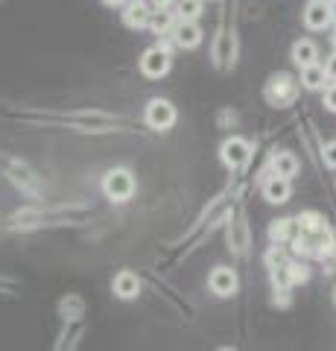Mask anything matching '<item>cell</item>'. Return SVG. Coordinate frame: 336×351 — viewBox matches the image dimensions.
<instances>
[{
	"mask_svg": "<svg viewBox=\"0 0 336 351\" xmlns=\"http://www.w3.org/2000/svg\"><path fill=\"white\" fill-rule=\"evenodd\" d=\"M170 64H172V44L167 38H161L155 47L144 50V56H140V73L146 80H161V76L170 73Z\"/></svg>",
	"mask_w": 336,
	"mask_h": 351,
	"instance_id": "cell-1",
	"label": "cell"
},
{
	"mask_svg": "<svg viewBox=\"0 0 336 351\" xmlns=\"http://www.w3.org/2000/svg\"><path fill=\"white\" fill-rule=\"evenodd\" d=\"M263 94H266L269 106L287 108V106L296 103V97H298V80L292 73H275V76H269Z\"/></svg>",
	"mask_w": 336,
	"mask_h": 351,
	"instance_id": "cell-2",
	"label": "cell"
},
{
	"mask_svg": "<svg viewBox=\"0 0 336 351\" xmlns=\"http://www.w3.org/2000/svg\"><path fill=\"white\" fill-rule=\"evenodd\" d=\"M135 191H138V182H135L132 170L114 167V170L105 173V179H103V193H105L112 202H129V199L135 196Z\"/></svg>",
	"mask_w": 336,
	"mask_h": 351,
	"instance_id": "cell-3",
	"label": "cell"
},
{
	"mask_svg": "<svg viewBox=\"0 0 336 351\" xmlns=\"http://www.w3.org/2000/svg\"><path fill=\"white\" fill-rule=\"evenodd\" d=\"M144 120H146V126H149V129L167 132V129L176 126L179 112H176V106H172L170 100H164V97H155V100H149V103H146Z\"/></svg>",
	"mask_w": 336,
	"mask_h": 351,
	"instance_id": "cell-4",
	"label": "cell"
},
{
	"mask_svg": "<svg viewBox=\"0 0 336 351\" xmlns=\"http://www.w3.org/2000/svg\"><path fill=\"white\" fill-rule=\"evenodd\" d=\"M220 158H222V164H225L229 170H243L246 164H248V158H252V144H248L246 138L231 135L229 141H222Z\"/></svg>",
	"mask_w": 336,
	"mask_h": 351,
	"instance_id": "cell-5",
	"label": "cell"
},
{
	"mask_svg": "<svg viewBox=\"0 0 336 351\" xmlns=\"http://www.w3.org/2000/svg\"><path fill=\"white\" fill-rule=\"evenodd\" d=\"M0 167H3V173L9 176V182L15 184V188H21L24 193H38V176L32 173L24 161H18V158H3L0 161Z\"/></svg>",
	"mask_w": 336,
	"mask_h": 351,
	"instance_id": "cell-6",
	"label": "cell"
},
{
	"mask_svg": "<svg viewBox=\"0 0 336 351\" xmlns=\"http://www.w3.org/2000/svg\"><path fill=\"white\" fill-rule=\"evenodd\" d=\"M208 287L216 299H231V295L240 290V281H237V272L231 267H216L208 278Z\"/></svg>",
	"mask_w": 336,
	"mask_h": 351,
	"instance_id": "cell-7",
	"label": "cell"
},
{
	"mask_svg": "<svg viewBox=\"0 0 336 351\" xmlns=\"http://www.w3.org/2000/svg\"><path fill=\"white\" fill-rule=\"evenodd\" d=\"M120 15H123V27L144 29V27H149V21H153V3H146V0H129Z\"/></svg>",
	"mask_w": 336,
	"mask_h": 351,
	"instance_id": "cell-8",
	"label": "cell"
},
{
	"mask_svg": "<svg viewBox=\"0 0 336 351\" xmlns=\"http://www.w3.org/2000/svg\"><path fill=\"white\" fill-rule=\"evenodd\" d=\"M301 21H305V27L313 29V32H322L333 24V15H331V6L328 3H319V0H310L305 6V12H301Z\"/></svg>",
	"mask_w": 336,
	"mask_h": 351,
	"instance_id": "cell-9",
	"label": "cell"
},
{
	"mask_svg": "<svg viewBox=\"0 0 336 351\" xmlns=\"http://www.w3.org/2000/svg\"><path fill=\"white\" fill-rule=\"evenodd\" d=\"M292 179H284V176H275V173H269L266 179H263V199L266 202H272V205H284L289 202V196H292Z\"/></svg>",
	"mask_w": 336,
	"mask_h": 351,
	"instance_id": "cell-10",
	"label": "cell"
},
{
	"mask_svg": "<svg viewBox=\"0 0 336 351\" xmlns=\"http://www.w3.org/2000/svg\"><path fill=\"white\" fill-rule=\"evenodd\" d=\"M202 27L196 24V21H179L176 29H172V41H176V47L181 50H193L202 44Z\"/></svg>",
	"mask_w": 336,
	"mask_h": 351,
	"instance_id": "cell-11",
	"label": "cell"
},
{
	"mask_svg": "<svg viewBox=\"0 0 336 351\" xmlns=\"http://www.w3.org/2000/svg\"><path fill=\"white\" fill-rule=\"evenodd\" d=\"M112 290H114L117 299L132 302V299H138V293H140V281H138L135 272L123 269V272H117V276H114V281H112Z\"/></svg>",
	"mask_w": 336,
	"mask_h": 351,
	"instance_id": "cell-12",
	"label": "cell"
},
{
	"mask_svg": "<svg viewBox=\"0 0 336 351\" xmlns=\"http://www.w3.org/2000/svg\"><path fill=\"white\" fill-rule=\"evenodd\" d=\"M176 24H179V15L172 12V9H155L153 21H149V29H153V36L167 38V36H172Z\"/></svg>",
	"mask_w": 336,
	"mask_h": 351,
	"instance_id": "cell-13",
	"label": "cell"
},
{
	"mask_svg": "<svg viewBox=\"0 0 336 351\" xmlns=\"http://www.w3.org/2000/svg\"><path fill=\"white\" fill-rule=\"evenodd\" d=\"M269 170L275 176H284V179H292V176L298 173V158L287 149H278V152H272V158H269Z\"/></svg>",
	"mask_w": 336,
	"mask_h": 351,
	"instance_id": "cell-14",
	"label": "cell"
},
{
	"mask_svg": "<svg viewBox=\"0 0 336 351\" xmlns=\"http://www.w3.org/2000/svg\"><path fill=\"white\" fill-rule=\"evenodd\" d=\"M301 85L307 88V91H322V88H328V82H331V76H328V71H324V64H307V68H301V80H298Z\"/></svg>",
	"mask_w": 336,
	"mask_h": 351,
	"instance_id": "cell-15",
	"label": "cell"
},
{
	"mask_svg": "<svg viewBox=\"0 0 336 351\" xmlns=\"http://www.w3.org/2000/svg\"><path fill=\"white\" fill-rule=\"evenodd\" d=\"M292 62H296L298 68L316 64V62H319V47H316V41H310V38H298L296 44H292Z\"/></svg>",
	"mask_w": 336,
	"mask_h": 351,
	"instance_id": "cell-16",
	"label": "cell"
},
{
	"mask_svg": "<svg viewBox=\"0 0 336 351\" xmlns=\"http://www.w3.org/2000/svg\"><path fill=\"white\" fill-rule=\"evenodd\" d=\"M298 234V223L296 219H275L272 226H269V240L278 246H284V243H292Z\"/></svg>",
	"mask_w": 336,
	"mask_h": 351,
	"instance_id": "cell-17",
	"label": "cell"
},
{
	"mask_svg": "<svg viewBox=\"0 0 336 351\" xmlns=\"http://www.w3.org/2000/svg\"><path fill=\"white\" fill-rule=\"evenodd\" d=\"M310 278V272L305 263H296V261H289L284 269H281V284L284 287H296V284H305Z\"/></svg>",
	"mask_w": 336,
	"mask_h": 351,
	"instance_id": "cell-18",
	"label": "cell"
},
{
	"mask_svg": "<svg viewBox=\"0 0 336 351\" xmlns=\"http://www.w3.org/2000/svg\"><path fill=\"white\" fill-rule=\"evenodd\" d=\"M296 223H298V232H305V234H316V232H324L328 228V223H324V217L316 214V211H305V214H298L296 217Z\"/></svg>",
	"mask_w": 336,
	"mask_h": 351,
	"instance_id": "cell-19",
	"label": "cell"
},
{
	"mask_svg": "<svg viewBox=\"0 0 336 351\" xmlns=\"http://www.w3.org/2000/svg\"><path fill=\"white\" fill-rule=\"evenodd\" d=\"M229 246H231L234 252H240V255L248 249V228H246L243 219L231 223V228H229Z\"/></svg>",
	"mask_w": 336,
	"mask_h": 351,
	"instance_id": "cell-20",
	"label": "cell"
},
{
	"mask_svg": "<svg viewBox=\"0 0 336 351\" xmlns=\"http://www.w3.org/2000/svg\"><path fill=\"white\" fill-rule=\"evenodd\" d=\"M202 3H205V0H179V3H176L179 21H196L202 15Z\"/></svg>",
	"mask_w": 336,
	"mask_h": 351,
	"instance_id": "cell-21",
	"label": "cell"
},
{
	"mask_svg": "<svg viewBox=\"0 0 336 351\" xmlns=\"http://www.w3.org/2000/svg\"><path fill=\"white\" fill-rule=\"evenodd\" d=\"M287 263H289V261H287V255H284V246H278V243H275L272 249H269V252H266V267H269V269H272V272H275V276H278V272H281V269H284V267H287Z\"/></svg>",
	"mask_w": 336,
	"mask_h": 351,
	"instance_id": "cell-22",
	"label": "cell"
},
{
	"mask_svg": "<svg viewBox=\"0 0 336 351\" xmlns=\"http://www.w3.org/2000/svg\"><path fill=\"white\" fill-rule=\"evenodd\" d=\"M216 62H229L231 56H234V38L231 36H222L220 41H216Z\"/></svg>",
	"mask_w": 336,
	"mask_h": 351,
	"instance_id": "cell-23",
	"label": "cell"
},
{
	"mask_svg": "<svg viewBox=\"0 0 336 351\" xmlns=\"http://www.w3.org/2000/svg\"><path fill=\"white\" fill-rule=\"evenodd\" d=\"M322 158H324V164H328L331 170H336V141H331V144H324Z\"/></svg>",
	"mask_w": 336,
	"mask_h": 351,
	"instance_id": "cell-24",
	"label": "cell"
},
{
	"mask_svg": "<svg viewBox=\"0 0 336 351\" xmlns=\"http://www.w3.org/2000/svg\"><path fill=\"white\" fill-rule=\"evenodd\" d=\"M324 108L336 114V82H331L328 88H324Z\"/></svg>",
	"mask_w": 336,
	"mask_h": 351,
	"instance_id": "cell-25",
	"label": "cell"
},
{
	"mask_svg": "<svg viewBox=\"0 0 336 351\" xmlns=\"http://www.w3.org/2000/svg\"><path fill=\"white\" fill-rule=\"evenodd\" d=\"M324 71H328V76H331V82H336V53H333V56H331L328 62H324Z\"/></svg>",
	"mask_w": 336,
	"mask_h": 351,
	"instance_id": "cell-26",
	"label": "cell"
},
{
	"mask_svg": "<svg viewBox=\"0 0 336 351\" xmlns=\"http://www.w3.org/2000/svg\"><path fill=\"white\" fill-rule=\"evenodd\" d=\"M149 3H153V9H172L179 0H149Z\"/></svg>",
	"mask_w": 336,
	"mask_h": 351,
	"instance_id": "cell-27",
	"label": "cell"
},
{
	"mask_svg": "<svg viewBox=\"0 0 336 351\" xmlns=\"http://www.w3.org/2000/svg\"><path fill=\"white\" fill-rule=\"evenodd\" d=\"M103 3H105L108 9H117V6H126L129 0H103Z\"/></svg>",
	"mask_w": 336,
	"mask_h": 351,
	"instance_id": "cell-28",
	"label": "cell"
},
{
	"mask_svg": "<svg viewBox=\"0 0 336 351\" xmlns=\"http://www.w3.org/2000/svg\"><path fill=\"white\" fill-rule=\"evenodd\" d=\"M328 6H331V15H333V24H336V0H331V3H328Z\"/></svg>",
	"mask_w": 336,
	"mask_h": 351,
	"instance_id": "cell-29",
	"label": "cell"
},
{
	"mask_svg": "<svg viewBox=\"0 0 336 351\" xmlns=\"http://www.w3.org/2000/svg\"><path fill=\"white\" fill-rule=\"evenodd\" d=\"M331 41H333V50H336V29H333V36H331Z\"/></svg>",
	"mask_w": 336,
	"mask_h": 351,
	"instance_id": "cell-30",
	"label": "cell"
},
{
	"mask_svg": "<svg viewBox=\"0 0 336 351\" xmlns=\"http://www.w3.org/2000/svg\"><path fill=\"white\" fill-rule=\"evenodd\" d=\"M319 3H331V0H319Z\"/></svg>",
	"mask_w": 336,
	"mask_h": 351,
	"instance_id": "cell-31",
	"label": "cell"
},
{
	"mask_svg": "<svg viewBox=\"0 0 336 351\" xmlns=\"http://www.w3.org/2000/svg\"><path fill=\"white\" fill-rule=\"evenodd\" d=\"M333 304H336V290H333Z\"/></svg>",
	"mask_w": 336,
	"mask_h": 351,
	"instance_id": "cell-32",
	"label": "cell"
},
{
	"mask_svg": "<svg viewBox=\"0 0 336 351\" xmlns=\"http://www.w3.org/2000/svg\"><path fill=\"white\" fill-rule=\"evenodd\" d=\"M220 351H231V348H220Z\"/></svg>",
	"mask_w": 336,
	"mask_h": 351,
	"instance_id": "cell-33",
	"label": "cell"
}]
</instances>
